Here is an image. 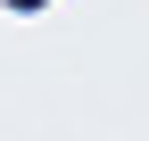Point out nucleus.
Here are the masks:
<instances>
[{
  "label": "nucleus",
  "mask_w": 149,
  "mask_h": 141,
  "mask_svg": "<svg viewBox=\"0 0 149 141\" xmlns=\"http://www.w3.org/2000/svg\"><path fill=\"white\" fill-rule=\"evenodd\" d=\"M8 8H42V0H8Z\"/></svg>",
  "instance_id": "1"
}]
</instances>
